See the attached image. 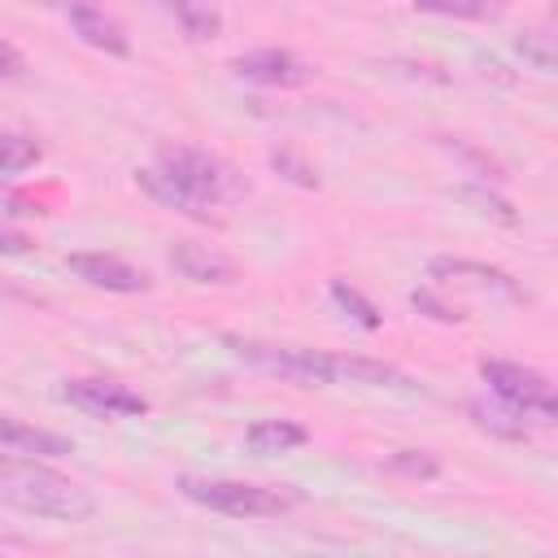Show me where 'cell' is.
I'll use <instances>...</instances> for the list:
<instances>
[{
    "mask_svg": "<svg viewBox=\"0 0 558 558\" xmlns=\"http://www.w3.org/2000/svg\"><path fill=\"white\" fill-rule=\"evenodd\" d=\"M414 9L436 13V17H462V22H484V17L501 13L497 0H414Z\"/></svg>",
    "mask_w": 558,
    "mask_h": 558,
    "instance_id": "cell-18",
    "label": "cell"
},
{
    "mask_svg": "<svg viewBox=\"0 0 558 558\" xmlns=\"http://www.w3.org/2000/svg\"><path fill=\"white\" fill-rule=\"evenodd\" d=\"M135 183L153 196V201H161V205H170V209H179V214H187V218H209V209L196 201V196H187L170 174H161L157 166H148V170H135Z\"/></svg>",
    "mask_w": 558,
    "mask_h": 558,
    "instance_id": "cell-15",
    "label": "cell"
},
{
    "mask_svg": "<svg viewBox=\"0 0 558 558\" xmlns=\"http://www.w3.org/2000/svg\"><path fill=\"white\" fill-rule=\"evenodd\" d=\"M310 440V432L292 418H257L248 432H244V449L248 453H288V449H301Z\"/></svg>",
    "mask_w": 558,
    "mask_h": 558,
    "instance_id": "cell-14",
    "label": "cell"
},
{
    "mask_svg": "<svg viewBox=\"0 0 558 558\" xmlns=\"http://www.w3.org/2000/svg\"><path fill=\"white\" fill-rule=\"evenodd\" d=\"M270 166H275L283 179L301 183V187H318L314 166H310V161H301V157H296V153H288V148H275V153H270Z\"/></svg>",
    "mask_w": 558,
    "mask_h": 558,
    "instance_id": "cell-23",
    "label": "cell"
},
{
    "mask_svg": "<svg viewBox=\"0 0 558 558\" xmlns=\"http://www.w3.org/2000/svg\"><path fill=\"white\" fill-rule=\"evenodd\" d=\"M436 279H471V283H484V288H497L501 296H510V301H523V292H519V283L506 275V270H497V266H484V262H466V257H432V266H427Z\"/></svg>",
    "mask_w": 558,
    "mask_h": 558,
    "instance_id": "cell-12",
    "label": "cell"
},
{
    "mask_svg": "<svg viewBox=\"0 0 558 558\" xmlns=\"http://www.w3.org/2000/svg\"><path fill=\"white\" fill-rule=\"evenodd\" d=\"M331 379L362 384V388H414L410 375H401L397 366L375 362V357H331Z\"/></svg>",
    "mask_w": 558,
    "mask_h": 558,
    "instance_id": "cell-13",
    "label": "cell"
},
{
    "mask_svg": "<svg viewBox=\"0 0 558 558\" xmlns=\"http://www.w3.org/2000/svg\"><path fill=\"white\" fill-rule=\"evenodd\" d=\"M392 471H401L410 480H436L440 462L432 453H423V449H401V453H392Z\"/></svg>",
    "mask_w": 558,
    "mask_h": 558,
    "instance_id": "cell-21",
    "label": "cell"
},
{
    "mask_svg": "<svg viewBox=\"0 0 558 558\" xmlns=\"http://www.w3.org/2000/svg\"><path fill=\"white\" fill-rule=\"evenodd\" d=\"M514 48H519V57H523L527 65H536V70H554V35L532 31V35H523Z\"/></svg>",
    "mask_w": 558,
    "mask_h": 558,
    "instance_id": "cell-22",
    "label": "cell"
},
{
    "mask_svg": "<svg viewBox=\"0 0 558 558\" xmlns=\"http://www.w3.org/2000/svg\"><path fill=\"white\" fill-rule=\"evenodd\" d=\"M331 301H336V305H340L357 327H366V331H375V327L384 323V318H379V310H375L357 288H349L344 279H336V283H331Z\"/></svg>",
    "mask_w": 558,
    "mask_h": 558,
    "instance_id": "cell-19",
    "label": "cell"
},
{
    "mask_svg": "<svg viewBox=\"0 0 558 558\" xmlns=\"http://www.w3.org/2000/svg\"><path fill=\"white\" fill-rule=\"evenodd\" d=\"M70 31H74L87 48H96V52H109V57H126V52H131L126 31H122L105 9H96L92 0H70Z\"/></svg>",
    "mask_w": 558,
    "mask_h": 558,
    "instance_id": "cell-9",
    "label": "cell"
},
{
    "mask_svg": "<svg viewBox=\"0 0 558 558\" xmlns=\"http://www.w3.org/2000/svg\"><path fill=\"white\" fill-rule=\"evenodd\" d=\"M157 170L170 174V179H174L187 196H196L205 209H209V205H235V201L248 196V179H244L231 161H222V157H214V153H205V148L166 144V148H157Z\"/></svg>",
    "mask_w": 558,
    "mask_h": 558,
    "instance_id": "cell-2",
    "label": "cell"
},
{
    "mask_svg": "<svg viewBox=\"0 0 558 558\" xmlns=\"http://www.w3.org/2000/svg\"><path fill=\"white\" fill-rule=\"evenodd\" d=\"M179 493L214 514L231 519H275L296 506L292 488H270V484H244V480H209V475H179Z\"/></svg>",
    "mask_w": 558,
    "mask_h": 558,
    "instance_id": "cell-3",
    "label": "cell"
},
{
    "mask_svg": "<svg viewBox=\"0 0 558 558\" xmlns=\"http://www.w3.org/2000/svg\"><path fill=\"white\" fill-rule=\"evenodd\" d=\"M235 353L244 362H253L257 371L266 375H279L288 384H336L331 379V353H318V349H296V344H262V340H231Z\"/></svg>",
    "mask_w": 558,
    "mask_h": 558,
    "instance_id": "cell-5",
    "label": "cell"
},
{
    "mask_svg": "<svg viewBox=\"0 0 558 558\" xmlns=\"http://www.w3.org/2000/svg\"><path fill=\"white\" fill-rule=\"evenodd\" d=\"M170 266L192 283H231V275H235L222 253H214L209 244H192V240L170 244Z\"/></svg>",
    "mask_w": 558,
    "mask_h": 558,
    "instance_id": "cell-11",
    "label": "cell"
},
{
    "mask_svg": "<svg viewBox=\"0 0 558 558\" xmlns=\"http://www.w3.org/2000/svg\"><path fill=\"white\" fill-rule=\"evenodd\" d=\"M480 375L493 388V397L506 401L510 410H519L523 418H532V423H554L558 418L554 384L541 371L519 366V362H480Z\"/></svg>",
    "mask_w": 558,
    "mask_h": 558,
    "instance_id": "cell-4",
    "label": "cell"
},
{
    "mask_svg": "<svg viewBox=\"0 0 558 558\" xmlns=\"http://www.w3.org/2000/svg\"><path fill=\"white\" fill-rule=\"evenodd\" d=\"M44 4H52V0H44Z\"/></svg>",
    "mask_w": 558,
    "mask_h": 558,
    "instance_id": "cell-29",
    "label": "cell"
},
{
    "mask_svg": "<svg viewBox=\"0 0 558 558\" xmlns=\"http://www.w3.org/2000/svg\"><path fill=\"white\" fill-rule=\"evenodd\" d=\"M179 26H183V35L187 39H214L218 31H222V17H218V9L214 4H205V0H157Z\"/></svg>",
    "mask_w": 558,
    "mask_h": 558,
    "instance_id": "cell-16",
    "label": "cell"
},
{
    "mask_svg": "<svg viewBox=\"0 0 558 558\" xmlns=\"http://www.w3.org/2000/svg\"><path fill=\"white\" fill-rule=\"evenodd\" d=\"M61 397L96 418H131V414L148 410V401L140 392H131L126 384H113V379H65Z\"/></svg>",
    "mask_w": 558,
    "mask_h": 558,
    "instance_id": "cell-6",
    "label": "cell"
},
{
    "mask_svg": "<svg viewBox=\"0 0 558 558\" xmlns=\"http://www.w3.org/2000/svg\"><path fill=\"white\" fill-rule=\"evenodd\" d=\"M235 74L262 87H301L310 83V65L301 57H292L288 48H257L235 57Z\"/></svg>",
    "mask_w": 558,
    "mask_h": 558,
    "instance_id": "cell-7",
    "label": "cell"
},
{
    "mask_svg": "<svg viewBox=\"0 0 558 558\" xmlns=\"http://www.w3.org/2000/svg\"><path fill=\"white\" fill-rule=\"evenodd\" d=\"M471 414H475V423H480L484 432H493V436H501V440H523V436H527V418H523L519 410H510L506 401H501V405H471Z\"/></svg>",
    "mask_w": 558,
    "mask_h": 558,
    "instance_id": "cell-17",
    "label": "cell"
},
{
    "mask_svg": "<svg viewBox=\"0 0 558 558\" xmlns=\"http://www.w3.org/2000/svg\"><path fill=\"white\" fill-rule=\"evenodd\" d=\"M410 305H414V310H423V314H427V318H436V323H458V318H462L458 310H449L445 301H436V296H432V292H423V288H414V292H410Z\"/></svg>",
    "mask_w": 558,
    "mask_h": 558,
    "instance_id": "cell-26",
    "label": "cell"
},
{
    "mask_svg": "<svg viewBox=\"0 0 558 558\" xmlns=\"http://www.w3.org/2000/svg\"><path fill=\"white\" fill-rule=\"evenodd\" d=\"M39 161V144L26 140V135H9L0 131V170L4 174H17V170H31Z\"/></svg>",
    "mask_w": 558,
    "mask_h": 558,
    "instance_id": "cell-20",
    "label": "cell"
},
{
    "mask_svg": "<svg viewBox=\"0 0 558 558\" xmlns=\"http://www.w3.org/2000/svg\"><path fill=\"white\" fill-rule=\"evenodd\" d=\"M0 449L9 453H35V458H61V453H74V445L57 432H44V427H31L13 414L0 410Z\"/></svg>",
    "mask_w": 558,
    "mask_h": 558,
    "instance_id": "cell-10",
    "label": "cell"
},
{
    "mask_svg": "<svg viewBox=\"0 0 558 558\" xmlns=\"http://www.w3.org/2000/svg\"><path fill=\"white\" fill-rule=\"evenodd\" d=\"M0 501L57 523H83L96 514V497L83 484L57 475L35 458H4V453H0Z\"/></svg>",
    "mask_w": 558,
    "mask_h": 558,
    "instance_id": "cell-1",
    "label": "cell"
},
{
    "mask_svg": "<svg viewBox=\"0 0 558 558\" xmlns=\"http://www.w3.org/2000/svg\"><path fill=\"white\" fill-rule=\"evenodd\" d=\"M22 70H26V57L9 39H0V78H17Z\"/></svg>",
    "mask_w": 558,
    "mask_h": 558,
    "instance_id": "cell-28",
    "label": "cell"
},
{
    "mask_svg": "<svg viewBox=\"0 0 558 558\" xmlns=\"http://www.w3.org/2000/svg\"><path fill=\"white\" fill-rule=\"evenodd\" d=\"M70 270L92 283V288H105V292H144L148 288V275L113 253H74L70 257Z\"/></svg>",
    "mask_w": 558,
    "mask_h": 558,
    "instance_id": "cell-8",
    "label": "cell"
},
{
    "mask_svg": "<svg viewBox=\"0 0 558 558\" xmlns=\"http://www.w3.org/2000/svg\"><path fill=\"white\" fill-rule=\"evenodd\" d=\"M458 196H462V201H471V205H480V214H493V218H497V222H506V227L514 222V209H510V201H501V196H488L484 187H462Z\"/></svg>",
    "mask_w": 558,
    "mask_h": 558,
    "instance_id": "cell-24",
    "label": "cell"
},
{
    "mask_svg": "<svg viewBox=\"0 0 558 558\" xmlns=\"http://www.w3.org/2000/svg\"><path fill=\"white\" fill-rule=\"evenodd\" d=\"M445 148H449V153H458L466 166H475L484 179H501V166H497V161H488L484 153H475L471 144H462V140H445Z\"/></svg>",
    "mask_w": 558,
    "mask_h": 558,
    "instance_id": "cell-25",
    "label": "cell"
},
{
    "mask_svg": "<svg viewBox=\"0 0 558 558\" xmlns=\"http://www.w3.org/2000/svg\"><path fill=\"white\" fill-rule=\"evenodd\" d=\"M35 244H31V235H22V231H13V227H0V257H22V253H31Z\"/></svg>",
    "mask_w": 558,
    "mask_h": 558,
    "instance_id": "cell-27",
    "label": "cell"
}]
</instances>
